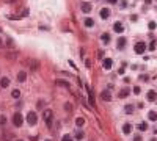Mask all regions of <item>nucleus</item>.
I'll use <instances>...</instances> for the list:
<instances>
[{"mask_svg":"<svg viewBox=\"0 0 157 141\" xmlns=\"http://www.w3.org/2000/svg\"><path fill=\"white\" fill-rule=\"evenodd\" d=\"M85 66H86V67H90V66H91V63H90V60H86V61H85Z\"/></svg>","mask_w":157,"mask_h":141,"instance_id":"f704fd0d","label":"nucleus"},{"mask_svg":"<svg viewBox=\"0 0 157 141\" xmlns=\"http://www.w3.org/2000/svg\"><path fill=\"white\" fill-rule=\"evenodd\" d=\"M39 67V63H38V60H30V71H36Z\"/></svg>","mask_w":157,"mask_h":141,"instance_id":"9d476101","label":"nucleus"},{"mask_svg":"<svg viewBox=\"0 0 157 141\" xmlns=\"http://www.w3.org/2000/svg\"><path fill=\"white\" fill-rule=\"evenodd\" d=\"M61 141H72V138H71L69 135H64V137L61 138Z\"/></svg>","mask_w":157,"mask_h":141,"instance_id":"cd10ccee","label":"nucleus"},{"mask_svg":"<svg viewBox=\"0 0 157 141\" xmlns=\"http://www.w3.org/2000/svg\"><path fill=\"white\" fill-rule=\"evenodd\" d=\"M8 85H9V78H8V77H2V78H0V86H2V88H6Z\"/></svg>","mask_w":157,"mask_h":141,"instance_id":"2eb2a0df","label":"nucleus"},{"mask_svg":"<svg viewBox=\"0 0 157 141\" xmlns=\"http://www.w3.org/2000/svg\"><path fill=\"white\" fill-rule=\"evenodd\" d=\"M124 110H126V113H129V115H131V113L134 111V105H126V108H124Z\"/></svg>","mask_w":157,"mask_h":141,"instance_id":"b1692460","label":"nucleus"},{"mask_svg":"<svg viewBox=\"0 0 157 141\" xmlns=\"http://www.w3.org/2000/svg\"><path fill=\"white\" fill-rule=\"evenodd\" d=\"M134 93H135V94H140V86H135V88H134Z\"/></svg>","mask_w":157,"mask_h":141,"instance_id":"c756f323","label":"nucleus"},{"mask_svg":"<svg viewBox=\"0 0 157 141\" xmlns=\"http://www.w3.org/2000/svg\"><path fill=\"white\" fill-rule=\"evenodd\" d=\"M11 96H13L14 99H19V97H20V91H19V89H13V91H11Z\"/></svg>","mask_w":157,"mask_h":141,"instance_id":"aec40b11","label":"nucleus"},{"mask_svg":"<svg viewBox=\"0 0 157 141\" xmlns=\"http://www.w3.org/2000/svg\"><path fill=\"white\" fill-rule=\"evenodd\" d=\"M107 2H109V3H112V5H115V3H116L118 0H107Z\"/></svg>","mask_w":157,"mask_h":141,"instance_id":"c9c22d12","label":"nucleus"},{"mask_svg":"<svg viewBox=\"0 0 157 141\" xmlns=\"http://www.w3.org/2000/svg\"><path fill=\"white\" fill-rule=\"evenodd\" d=\"M134 50H135V53L142 55V53H145V50H146V44H145V42H137Z\"/></svg>","mask_w":157,"mask_h":141,"instance_id":"7ed1b4c3","label":"nucleus"},{"mask_svg":"<svg viewBox=\"0 0 157 141\" xmlns=\"http://www.w3.org/2000/svg\"><path fill=\"white\" fill-rule=\"evenodd\" d=\"M138 130H142V132L148 130V124H146V122H142V124H138Z\"/></svg>","mask_w":157,"mask_h":141,"instance_id":"4be33fe9","label":"nucleus"},{"mask_svg":"<svg viewBox=\"0 0 157 141\" xmlns=\"http://www.w3.org/2000/svg\"><path fill=\"white\" fill-rule=\"evenodd\" d=\"M149 49H151V50H154V49H156V42H154V41L151 42V46H149Z\"/></svg>","mask_w":157,"mask_h":141,"instance_id":"7c9ffc66","label":"nucleus"},{"mask_svg":"<svg viewBox=\"0 0 157 141\" xmlns=\"http://www.w3.org/2000/svg\"><path fill=\"white\" fill-rule=\"evenodd\" d=\"M64 110H66L68 113H71V111H72V105H71L69 102H66V104H64Z\"/></svg>","mask_w":157,"mask_h":141,"instance_id":"5701e85b","label":"nucleus"},{"mask_svg":"<svg viewBox=\"0 0 157 141\" xmlns=\"http://www.w3.org/2000/svg\"><path fill=\"white\" fill-rule=\"evenodd\" d=\"M83 137H85V133H83V132H77V133H75V138H77V140H82Z\"/></svg>","mask_w":157,"mask_h":141,"instance_id":"a878e982","label":"nucleus"},{"mask_svg":"<svg viewBox=\"0 0 157 141\" xmlns=\"http://www.w3.org/2000/svg\"><path fill=\"white\" fill-rule=\"evenodd\" d=\"M55 85H58V86H64V88L69 86V83H68L66 80H55Z\"/></svg>","mask_w":157,"mask_h":141,"instance_id":"f3484780","label":"nucleus"},{"mask_svg":"<svg viewBox=\"0 0 157 141\" xmlns=\"http://www.w3.org/2000/svg\"><path fill=\"white\" fill-rule=\"evenodd\" d=\"M102 41H104V42H109V41H110V36H109V33H104V35H102Z\"/></svg>","mask_w":157,"mask_h":141,"instance_id":"393cba45","label":"nucleus"},{"mask_svg":"<svg viewBox=\"0 0 157 141\" xmlns=\"http://www.w3.org/2000/svg\"><path fill=\"white\" fill-rule=\"evenodd\" d=\"M149 28L154 30V28H156V22H149Z\"/></svg>","mask_w":157,"mask_h":141,"instance_id":"c85d7f7f","label":"nucleus"},{"mask_svg":"<svg viewBox=\"0 0 157 141\" xmlns=\"http://www.w3.org/2000/svg\"><path fill=\"white\" fill-rule=\"evenodd\" d=\"M27 122H28L30 126H35V124L38 122V116H36V113H35V111L27 113Z\"/></svg>","mask_w":157,"mask_h":141,"instance_id":"f03ea898","label":"nucleus"},{"mask_svg":"<svg viewBox=\"0 0 157 141\" xmlns=\"http://www.w3.org/2000/svg\"><path fill=\"white\" fill-rule=\"evenodd\" d=\"M99 16H101V19H109L110 17V9L109 8H102L101 13H99Z\"/></svg>","mask_w":157,"mask_h":141,"instance_id":"0eeeda50","label":"nucleus"},{"mask_svg":"<svg viewBox=\"0 0 157 141\" xmlns=\"http://www.w3.org/2000/svg\"><path fill=\"white\" fill-rule=\"evenodd\" d=\"M17 141H24V140H17Z\"/></svg>","mask_w":157,"mask_h":141,"instance_id":"58836bf2","label":"nucleus"},{"mask_svg":"<svg viewBox=\"0 0 157 141\" xmlns=\"http://www.w3.org/2000/svg\"><path fill=\"white\" fill-rule=\"evenodd\" d=\"M121 6H123V8L127 6V0H123V2H121Z\"/></svg>","mask_w":157,"mask_h":141,"instance_id":"473e14b6","label":"nucleus"},{"mask_svg":"<svg viewBox=\"0 0 157 141\" xmlns=\"http://www.w3.org/2000/svg\"><path fill=\"white\" fill-rule=\"evenodd\" d=\"M126 44H127V39H126L124 36L118 38V42H116V46H118V49H120V50H123V49L126 47Z\"/></svg>","mask_w":157,"mask_h":141,"instance_id":"423d86ee","label":"nucleus"},{"mask_svg":"<svg viewBox=\"0 0 157 141\" xmlns=\"http://www.w3.org/2000/svg\"><path fill=\"white\" fill-rule=\"evenodd\" d=\"M129 93H131V89H129V88H123V89L120 91V99L127 97V96H129Z\"/></svg>","mask_w":157,"mask_h":141,"instance_id":"f8f14e48","label":"nucleus"},{"mask_svg":"<svg viewBox=\"0 0 157 141\" xmlns=\"http://www.w3.org/2000/svg\"><path fill=\"white\" fill-rule=\"evenodd\" d=\"M123 132H124L126 135H129V133L132 132V126H131L129 122H127V124H124V126H123Z\"/></svg>","mask_w":157,"mask_h":141,"instance_id":"dca6fc26","label":"nucleus"},{"mask_svg":"<svg viewBox=\"0 0 157 141\" xmlns=\"http://www.w3.org/2000/svg\"><path fill=\"white\" fill-rule=\"evenodd\" d=\"M80 9H82L83 13H91L93 5H91L90 2H82V3H80Z\"/></svg>","mask_w":157,"mask_h":141,"instance_id":"39448f33","label":"nucleus"},{"mask_svg":"<svg viewBox=\"0 0 157 141\" xmlns=\"http://www.w3.org/2000/svg\"><path fill=\"white\" fill-rule=\"evenodd\" d=\"M83 22H85V27H90V28H91V27L94 25V20H93L91 17H88V19H85Z\"/></svg>","mask_w":157,"mask_h":141,"instance_id":"a211bd4d","label":"nucleus"},{"mask_svg":"<svg viewBox=\"0 0 157 141\" xmlns=\"http://www.w3.org/2000/svg\"><path fill=\"white\" fill-rule=\"evenodd\" d=\"M0 124H2V126L6 124V118H5V116H0Z\"/></svg>","mask_w":157,"mask_h":141,"instance_id":"bb28decb","label":"nucleus"},{"mask_svg":"<svg viewBox=\"0 0 157 141\" xmlns=\"http://www.w3.org/2000/svg\"><path fill=\"white\" fill-rule=\"evenodd\" d=\"M44 141H52V140H44Z\"/></svg>","mask_w":157,"mask_h":141,"instance_id":"4c0bfd02","label":"nucleus"},{"mask_svg":"<svg viewBox=\"0 0 157 141\" xmlns=\"http://www.w3.org/2000/svg\"><path fill=\"white\" fill-rule=\"evenodd\" d=\"M148 118H149V121H157V113L156 111H149V113H148Z\"/></svg>","mask_w":157,"mask_h":141,"instance_id":"6ab92c4d","label":"nucleus"},{"mask_svg":"<svg viewBox=\"0 0 157 141\" xmlns=\"http://www.w3.org/2000/svg\"><path fill=\"white\" fill-rule=\"evenodd\" d=\"M6 44H8L9 47H13V39H8V41H6Z\"/></svg>","mask_w":157,"mask_h":141,"instance_id":"72a5a7b5","label":"nucleus"},{"mask_svg":"<svg viewBox=\"0 0 157 141\" xmlns=\"http://www.w3.org/2000/svg\"><path fill=\"white\" fill-rule=\"evenodd\" d=\"M83 124H85V119H83V118H77V119H75V126H79V127H82Z\"/></svg>","mask_w":157,"mask_h":141,"instance_id":"412c9836","label":"nucleus"},{"mask_svg":"<svg viewBox=\"0 0 157 141\" xmlns=\"http://www.w3.org/2000/svg\"><path fill=\"white\" fill-rule=\"evenodd\" d=\"M42 118H44V121L47 122V126L50 127V126H52V124H50V122H52V110H44Z\"/></svg>","mask_w":157,"mask_h":141,"instance_id":"20e7f679","label":"nucleus"},{"mask_svg":"<svg viewBox=\"0 0 157 141\" xmlns=\"http://www.w3.org/2000/svg\"><path fill=\"white\" fill-rule=\"evenodd\" d=\"M134 141H143V138H142V137H140V135H137V137H135V138H134Z\"/></svg>","mask_w":157,"mask_h":141,"instance_id":"2f4dec72","label":"nucleus"},{"mask_svg":"<svg viewBox=\"0 0 157 141\" xmlns=\"http://www.w3.org/2000/svg\"><path fill=\"white\" fill-rule=\"evenodd\" d=\"M101 97H102L105 102H109V100L112 99V94H110V91H102V93H101Z\"/></svg>","mask_w":157,"mask_h":141,"instance_id":"ddd939ff","label":"nucleus"},{"mask_svg":"<svg viewBox=\"0 0 157 141\" xmlns=\"http://www.w3.org/2000/svg\"><path fill=\"white\" fill-rule=\"evenodd\" d=\"M102 66H104V69H107V71H109V69L113 66V61H112L110 58H105V60H104V63H102Z\"/></svg>","mask_w":157,"mask_h":141,"instance_id":"1a4fd4ad","label":"nucleus"},{"mask_svg":"<svg viewBox=\"0 0 157 141\" xmlns=\"http://www.w3.org/2000/svg\"><path fill=\"white\" fill-rule=\"evenodd\" d=\"M17 80H19V82H25V80H27V72H25V71H20V72L17 74Z\"/></svg>","mask_w":157,"mask_h":141,"instance_id":"4468645a","label":"nucleus"},{"mask_svg":"<svg viewBox=\"0 0 157 141\" xmlns=\"http://www.w3.org/2000/svg\"><path fill=\"white\" fill-rule=\"evenodd\" d=\"M146 97H148L149 102H154V100L157 99V93H156V91H149V93L146 94Z\"/></svg>","mask_w":157,"mask_h":141,"instance_id":"9b49d317","label":"nucleus"},{"mask_svg":"<svg viewBox=\"0 0 157 141\" xmlns=\"http://www.w3.org/2000/svg\"><path fill=\"white\" fill-rule=\"evenodd\" d=\"M13 124H14L16 127H20V126L24 124V116H22L20 113H14V115H13Z\"/></svg>","mask_w":157,"mask_h":141,"instance_id":"f257e3e1","label":"nucleus"},{"mask_svg":"<svg viewBox=\"0 0 157 141\" xmlns=\"http://www.w3.org/2000/svg\"><path fill=\"white\" fill-rule=\"evenodd\" d=\"M3 47V41H2V38H0V49Z\"/></svg>","mask_w":157,"mask_h":141,"instance_id":"e433bc0d","label":"nucleus"},{"mask_svg":"<svg viewBox=\"0 0 157 141\" xmlns=\"http://www.w3.org/2000/svg\"><path fill=\"white\" fill-rule=\"evenodd\" d=\"M113 30H115L116 33H123V31H124V27H123V24H121V22H115Z\"/></svg>","mask_w":157,"mask_h":141,"instance_id":"6e6552de","label":"nucleus"}]
</instances>
